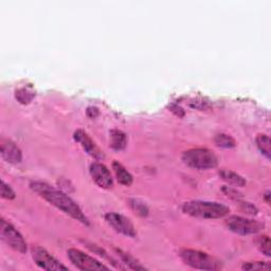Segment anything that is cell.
Listing matches in <instances>:
<instances>
[{
    "label": "cell",
    "instance_id": "cell-13",
    "mask_svg": "<svg viewBox=\"0 0 271 271\" xmlns=\"http://www.w3.org/2000/svg\"><path fill=\"white\" fill-rule=\"evenodd\" d=\"M113 172L115 174V178L120 184L125 185V187H129L133 183V176L127 171V169L124 167L119 161H113L112 163Z\"/></svg>",
    "mask_w": 271,
    "mask_h": 271
},
{
    "label": "cell",
    "instance_id": "cell-7",
    "mask_svg": "<svg viewBox=\"0 0 271 271\" xmlns=\"http://www.w3.org/2000/svg\"><path fill=\"white\" fill-rule=\"evenodd\" d=\"M67 254L72 264L76 268H79L80 270H92V271L108 270L107 266H105L104 264H102V263H100L96 259L90 257V255L82 252L81 250L71 248V249L68 250Z\"/></svg>",
    "mask_w": 271,
    "mask_h": 271
},
{
    "label": "cell",
    "instance_id": "cell-16",
    "mask_svg": "<svg viewBox=\"0 0 271 271\" xmlns=\"http://www.w3.org/2000/svg\"><path fill=\"white\" fill-rule=\"evenodd\" d=\"M115 251H117L118 255L121 258L123 264H125L127 268L133 270H146V268L141 264V263H139V261L136 260L134 257H131L130 254L124 252L121 249H115Z\"/></svg>",
    "mask_w": 271,
    "mask_h": 271
},
{
    "label": "cell",
    "instance_id": "cell-26",
    "mask_svg": "<svg viewBox=\"0 0 271 271\" xmlns=\"http://www.w3.org/2000/svg\"><path fill=\"white\" fill-rule=\"evenodd\" d=\"M87 114H88V117H90V118H92V119L96 118L97 115L99 114L98 108H96V107H89L88 109H87Z\"/></svg>",
    "mask_w": 271,
    "mask_h": 271
},
{
    "label": "cell",
    "instance_id": "cell-2",
    "mask_svg": "<svg viewBox=\"0 0 271 271\" xmlns=\"http://www.w3.org/2000/svg\"><path fill=\"white\" fill-rule=\"evenodd\" d=\"M182 211L192 217L201 219H217L227 216L230 209L216 201L192 200L182 206Z\"/></svg>",
    "mask_w": 271,
    "mask_h": 271
},
{
    "label": "cell",
    "instance_id": "cell-3",
    "mask_svg": "<svg viewBox=\"0 0 271 271\" xmlns=\"http://www.w3.org/2000/svg\"><path fill=\"white\" fill-rule=\"evenodd\" d=\"M180 258L185 265L191 268L199 270H219L222 269V263L209 253L193 250L182 249L180 250Z\"/></svg>",
    "mask_w": 271,
    "mask_h": 271
},
{
    "label": "cell",
    "instance_id": "cell-23",
    "mask_svg": "<svg viewBox=\"0 0 271 271\" xmlns=\"http://www.w3.org/2000/svg\"><path fill=\"white\" fill-rule=\"evenodd\" d=\"M0 194H1L2 198L7 200H12L16 197V194H15L13 189L9 184H6L3 180H1V191H0Z\"/></svg>",
    "mask_w": 271,
    "mask_h": 271
},
{
    "label": "cell",
    "instance_id": "cell-27",
    "mask_svg": "<svg viewBox=\"0 0 271 271\" xmlns=\"http://www.w3.org/2000/svg\"><path fill=\"white\" fill-rule=\"evenodd\" d=\"M270 191H266V193H265V194H264V198H265V200H266V203L268 204V205H270Z\"/></svg>",
    "mask_w": 271,
    "mask_h": 271
},
{
    "label": "cell",
    "instance_id": "cell-5",
    "mask_svg": "<svg viewBox=\"0 0 271 271\" xmlns=\"http://www.w3.org/2000/svg\"><path fill=\"white\" fill-rule=\"evenodd\" d=\"M226 226L232 232L239 235L257 234L264 229V223L254 219H248L241 216H230L226 220Z\"/></svg>",
    "mask_w": 271,
    "mask_h": 271
},
{
    "label": "cell",
    "instance_id": "cell-4",
    "mask_svg": "<svg viewBox=\"0 0 271 271\" xmlns=\"http://www.w3.org/2000/svg\"><path fill=\"white\" fill-rule=\"evenodd\" d=\"M184 164L195 169H210L217 166L218 159L216 155L208 149H192L182 155Z\"/></svg>",
    "mask_w": 271,
    "mask_h": 271
},
{
    "label": "cell",
    "instance_id": "cell-14",
    "mask_svg": "<svg viewBox=\"0 0 271 271\" xmlns=\"http://www.w3.org/2000/svg\"><path fill=\"white\" fill-rule=\"evenodd\" d=\"M110 146L114 151H123L127 146V137L119 129L110 131Z\"/></svg>",
    "mask_w": 271,
    "mask_h": 271
},
{
    "label": "cell",
    "instance_id": "cell-20",
    "mask_svg": "<svg viewBox=\"0 0 271 271\" xmlns=\"http://www.w3.org/2000/svg\"><path fill=\"white\" fill-rule=\"evenodd\" d=\"M129 206L137 214L143 216V217L144 216L149 215V208L141 200L135 199V198L129 199Z\"/></svg>",
    "mask_w": 271,
    "mask_h": 271
},
{
    "label": "cell",
    "instance_id": "cell-10",
    "mask_svg": "<svg viewBox=\"0 0 271 271\" xmlns=\"http://www.w3.org/2000/svg\"><path fill=\"white\" fill-rule=\"evenodd\" d=\"M90 176L94 181L102 189H110L113 185V180L109 169L101 162H94L89 167Z\"/></svg>",
    "mask_w": 271,
    "mask_h": 271
},
{
    "label": "cell",
    "instance_id": "cell-9",
    "mask_svg": "<svg viewBox=\"0 0 271 271\" xmlns=\"http://www.w3.org/2000/svg\"><path fill=\"white\" fill-rule=\"evenodd\" d=\"M105 220L107 223L112 227L119 233L128 236V237H136L137 231L136 228L127 217L118 213H107L105 215Z\"/></svg>",
    "mask_w": 271,
    "mask_h": 271
},
{
    "label": "cell",
    "instance_id": "cell-17",
    "mask_svg": "<svg viewBox=\"0 0 271 271\" xmlns=\"http://www.w3.org/2000/svg\"><path fill=\"white\" fill-rule=\"evenodd\" d=\"M17 101L21 104H29L31 101H32L35 97V92L33 91L32 87L27 86V87H21L16 90V94H15Z\"/></svg>",
    "mask_w": 271,
    "mask_h": 271
},
{
    "label": "cell",
    "instance_id": "cell-19",
    "mask_svg": "<svg viewBox=\"0 0 271 271\" xmlns=\"http://www.w3.org/2000/svg\"><path fill=\"white\" fill-rule=\"evenodd\" d=\"M257 145L261 153L269 160L271 155V141L267 135H258Z\"/></svg>",
    "mask_w": 271,
    "mask_h": 271
},
{
    "label": "cell",
    "instance_id": "cell-25",
    "mask_svg": "<svg viewBox=\"0 0 271 271\" xmlns=\"http://www.w3.org/2000/svg\"><path fill=\"white\" fill-rule=\"evenodd\" d=\"M241 207H242V210L247 214H250V215H257L258 214L257 207H254L250 203H245V201H242Z\"/></svg>",
    "mask_w": 271,
    "mask_h": 271
},
{
    "label": "cell",
    "instance_id": "cell-6",
    "mask_svg": "<svg viewBox=\"0 0 271 271\" xmlns=\"http://www.w3.org/2000/svg\"><path fill=\"white\" fill-rule=\"evenodd\" d=\"M0 235H1L2 241L13 250L20 253L27 252V243L25 238L12 223L3 218H1V224H0Z\"/></svg>",
    "mask_w": 271,
    "mask_h": 271
},
{
    "label": "cell",
    "instance_id": "cell-1",
    "mask_svg": "<svg viewBox=\"0 0 271 271\" xmlns=\"http://www.w3.org/2000/svg\"><path fill=\"white\" fill-rule=\"evenodd\" d=\"M31 189L36 192L37 194H40L44 199L47 200L49 204L57 208L58 210L63 211L67 215L71 216L72 218L82 222L83 224H86V226L90 224L87 216L82 212L81 208L75 204V201L65 194L64 192L53 188L45 182L31 183Z\"/></svg>",
    "mask_w": 271,
    "mask_h": 271
},
{
    "label": "cell",
    "instance_id": "cell-22",
    "mask_svg": "<svg viewBox=\"0 0 271 271\" xmlns=\"http://www.w3.org/2000/svg\"><path fill=\"white\" fill-rule=\"evenodd\" d=\"M271 266L267 262H247L242 266L243 270H269Z\"/></svg>",
    "mask_w": 271,
    "mask_h": 271
},
{
    "label": "cell",
    "instance_id": "cell-8",
    "mask_svg": "<svg viewBox=\"0 0 271 271\" xmlns=\"http://www.w3.org/2000/svg\"><path fill=\"white\" fill-rule=\"evenodd\" d=\"M32 259L35 264L45 270H68V267L61 264L59 261L51 255L47 250L42 247H33L32 248Z\"/></svg>",
    "mask_w": 271,
    "mask_h": 271
},
{
    "label": "cell",
    "instance_id": "cell-18",
    "mask_svg": "<svg viewBox=\"0 0 271 271\" xmlns=\"http://www.w3.org/2000/svg\"><path fill=\"white\" fill-rule=\"evenodd\" d=\"M214 142L218 148L222 149H233L236 146V141L234 140V138H232L227 134L216 135L214 138Z\"/></svg>",
    "mask_w": 271,
    "mask_h": 271
},
{
    "label": "cell",
    "instance_id": "cell-11",
    "mask_svg": "<svg viewBox=\"0 0 271 271\" xmlns=\"http://www.w3.org/2000/svg\"><path fill=\"white\" fill-rule=\"evenodd\" d=\"M73 138H74V140L77 143L81 144V146L84 149V151L86 152L89 155V156H91L92 158H95L96 160L104 159L103 152L98 148L97 144L94 141H92V139L88 136L87 133H85L84 130H82V129L75 130Z\"/></svg>",
    "mask_w": 271,
    "mask_h": 271
},
{
    "label": "cell",
    "instance_id": "cell-15",
    "mask_svg": "<svg viewBox=\"0 0 271 271\" xmlns=\"http://www.w3.org/2000/svg\"><path fill=\"white\" fill-rule=\"evenodd\" d=\"M219 177L221 178L222 180H224L226 182H228L229 184L235 185V187H245L246 185V180L245 178L242 177L241 175H238L235 172L229 171V169H220L219 171Z\"/></svg>",
    "mask_w": 271,
    "mask_h": 271
},
{
    "label": "cell",
    "instance_id": "cell-21",
    "mask_svg": "<svg viewBox=\"0 0 271 271\" xmlns=\"http://www.w3.org/2000/svg\"><path fill=\"white\" fill-rule=\"evenodd\" d=\"M258 245V248L260 249V251L265 254L266 257L270 258L271 257V248H270V238L267 235H263V236H259L257 238V241H255Z\"/></svg>",
    "mask_w": 271,
    "mask_h": 271
},
{
    "label": "cell",
    "instance_id": "cell-12",
    "mask_svg": "<svg viewBox=\"0 0 271 271\" xmlns=\"http://www.w3.org/2000/svg\"><path fill=\"white\" fill-rule=\"evenodd\" d=\"M0 154L1 157L9 163L17 164L22 160V154L18 146L9 139H2L0 143Z\"/></svg>",
    "mask_w": 271,
    "mask_h": 271
},
{
    "label": "cell",
    "instance_id": "cell-24",
    "mask_svg": "<svg viewBox=\"0 0 271 271\" xmlns=\"http://www.w3.org/2000/svg\"><path fill=\"white\" fill-rule=\"evenodd\" d=\"M222 192L228 197H230L231 199H233V200L242 201V199H243V194H242V193H239L236 189H233V188H231V187H223L222 188Z\"/></svg>",
    "mask_w": 271,
    "mask_h": 271
}]
</instances>
